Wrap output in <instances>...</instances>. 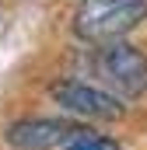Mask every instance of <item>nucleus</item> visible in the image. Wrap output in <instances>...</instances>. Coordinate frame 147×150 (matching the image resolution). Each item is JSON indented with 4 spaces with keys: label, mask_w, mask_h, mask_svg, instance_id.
Masks as SVG:
<instances>
[{
    "label": "nucleus",
    "mask_w": 147,
    "mask_h": 150,
    "mask_svg": "<svg viewBox=\"0 0 147 150\" xmlns=\"http://www.w3.org/2000/svg\"><path fill=\"white\" fill-rule=\"evenodd\" d=\"M147 18V0H81L74 11V35L81 42H119Z\"/></svg>",
    "instance_id": "nucleus-1"
},
{
    "label": "nucleus",
    "mask_w": 147,
    "mask_h": 150,
    "mask_svg": "<svg viewBox=\"0 0 147 150\" xmlns=\"http://www.w3.org/2000/svg\"><path fill=\"white\" fill-rule=\"evenodd\" d=\"M95 70L105 77L112 91H119L123 98H137L147 91V56L130 45V42H105L98 45V56H95Z\"/></svg>",
    "instance_id": "nucleus-2"
},
{
    "label": "nucleus",
    "mask_w": 147,
    "mask_h": 150,
    "mask_svg": "<svg viewBox=\"0 0 147 150\" xmlns=\"http://www.w3.org/2000/svg\"><path fill=\"white\" fill-rule=\"evenodd\" d=\"M49 94L56 98V105H63L67 112L84 115V119H119L126 112L116 94L102 91V87H91L84 80H60V84L49 87Z\"/></svg>",
    "instance_id": "nucleus-3"
},
{
    "label": "nucleus",
    "mask_w": 147,
    "mask_h": 150,
    "mask_svg": "<svg viewBox=\"0 0 147 150\" xmlns=\"http://www.w3.org/2000/svg\"><path fill=\"white\" fill-rule=\"evenodd\" d=\"M77 129L67 119H18L7 126V143L14 150H49L67 143Z\"/></svg>",
    "instance_id": "nucleus-4"
},
{
    "label": "nucleus",
    "mask_w": 147,
    "mask_h": 150,
    "mask_svg": "<svg viewBox=\"0 0 147 150\" xmlns=\"http://www.w3.org/2000/svg\"><path fill=\"white\" fill-rule=\"evenodd\" d=\"M63 150H119V143L112 140V136H105V133H98V129H77L70 140L63 143Z\"/></svg>",
    "instance_id": "nucleus-5"
}]
</instances>
